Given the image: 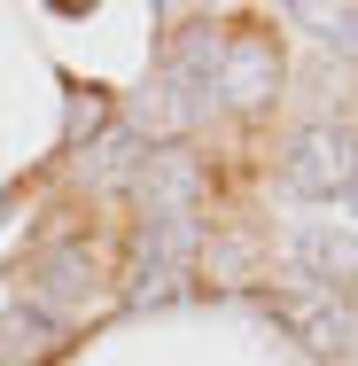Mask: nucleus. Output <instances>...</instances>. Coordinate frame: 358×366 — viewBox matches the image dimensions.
Returning a JSON list of instances; mask_svg holds the SVG:
<instances>
[{
  "mask_svg": "<svg viewBox=\"0 0 358 366\" xmlns=\"http://www.w3.org/2000/svg\"><path fill=\"white\" fill-rule=\"evenodd\" d=\"M288 24H304L319 47H335V55H358V8H319V0H296L288 8Z\"/></svg>",
  "mask_w": 358,
  "mask_h": 366,
  "instance_id": "nucleus-5",
  "label": "nucleus"
},
{
  "mask_svg": "<svg viewBox=\"0 0 358 366\" xmlns=\"http://www.w3.org/2000/svg\"><path fill=\"white\" fill-rule=\"evenodd\" d=\"M0 351H8V359H47V351H55V320H47L39 304H31V312L16 304L8 327H0Z\"/></svg>",
  "mask_w": 358,
  "mask_h": 366,
  "instance_id": "nucleus-6",
  "label": "nucleus"
},
{
  "mask_svg": "<svg viewBox=\"0 0 358 366\" xmlns=\"http://www.w3.org/2000/svg\"><path fill=\"white\" fill-rule=\"evenodd\" d=\"M31 304L55 320V312H86V304H101V257L86 249V242H55L39 265H31Z\"/></svg>",
  "mask_w": 358,
  "mask_h": 366,
  "instance_id": "nucleus-4",
  "label": "nucleus"
},
{
  "mask_svg": "<svg viewBox=\"0 0 358 366\" xmlns=\"http://www.w3.org/2000/svg\"><path fill=\"white\" fill-rule=\"evenodd\" d=\"M273 320H281L288 335L312 351V359H343L351 351V304H343V289H319V281H273Z\"/></svg>",
  "mask_w": 358,
  "mask_h": 366,
  "instance_id": "nucleus-2",
  "label": "nucleus"
},
{
  "mask_svg": "<svg viewBox=\"0 0 358 366\" xmlns=\"http://www.w3.org/2000/svg\"><path fill=\"white\" fill-rule=\"evenodd\" d=\"M351 320H358V312H351Z\"/></svg>",
  "mask_w": 358,
  "mask_h": 366,
  "instance_id": "nucleus-7",
  "label": "nucleus"
},
{
  "mask_svg": "<svg viewBox=\"0 0 358 366\" xmlns=\"http://www.w3.org/2000/svg\"><path fill=\"white\" fill-rule=\"evenodd\" d=\"M281 187L296 203H343L358 195V125L351 117H312L281 148Z\"/></svg>",
  "mask_w": 358,
  "mask_h": 366,
  "instance_id": "nucleus-1",
  "label": "nucleus"
},
{
  "mask_svg": "<svg viewBox=\"0 0 358 366\" xmlns=\"http://www.w3.org/2000/svg\"><path fill=\"white\" fill-rule=\"evenodd\" d=\"M211 94H226V109H242V117L273 109V94H281V47H273V31H226Z\"/></svg>",
  "mask_w": 358,
  "mask_h": 366,
  "instance_id": "nucleus-3",
  "label": "nucleus"
}]
</instances>
